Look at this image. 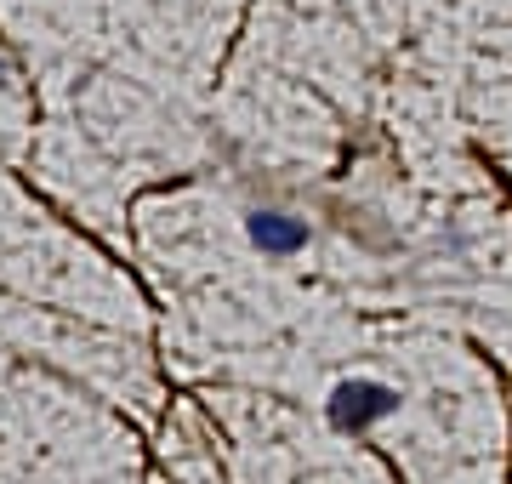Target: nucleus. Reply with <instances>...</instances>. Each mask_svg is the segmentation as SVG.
Here are the masks:
<instances>
[{
    "instance_id": "obj_2",
    "label": "nucleus",
    "mask_w": 512,
    "mask_h": 484,
    "mask_svg": "<svg viewBox=\"0 0 512 484\" xmlns=\"http://www.w3.org/2000/svg\"><path fill=\"white\" fill-rule=\"evenodd\" d=\"M251 240L268 251V257H291L308 245V228L296 223V217H279V211H256L251 217Z\"/></svg>"
},
{
    "instance_id": "obj_1",
    "label": "nucleus",
    "mask_w": 512,
    "mask_h": 484,
    "mask_svg": "<svg viewBox=\"0 0 512 484\" xmlns=\"http://www.w3.org/2000/svg\"><path fill=\"white\" fill-rule=\"evenodd\" d=\"M393 405H399V399L387 388H376V382H348V388H336V399H330V416H336L342 428H365V422L387 416Z\"/></svg>"
}]
</instances>
